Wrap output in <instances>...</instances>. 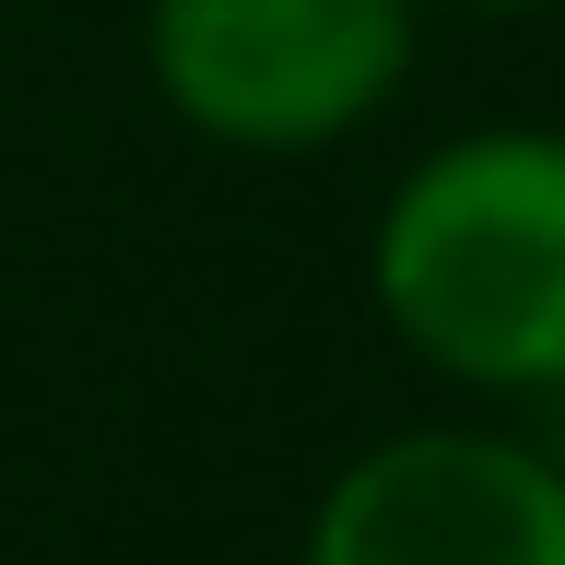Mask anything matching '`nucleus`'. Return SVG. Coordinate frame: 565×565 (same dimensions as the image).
Segmentation results:
<instances>
[{"mask_svg":"<svg viewBox=\"0 0 565 565\" xmlns=\"http://www.w3.org/2000/svg\"><path fill=\"white\" fill-rule=\"evenodd\" d=\"M365 295L388 342L459 401H554L565 388V130L483 118L401 166Z\"/></svg>","mask_w":565,"mask_h":565,"instance_id":"1","label":"nucleus"},{"mask_svg":"<svg viewBox=\"0 0 565 565\" xmlns=\"http://www.w3.org/2000/svg\"><path fill=\"white\" fill-rule=\"evenodd\" d=\"M413 12L424 0H153L141 83L212 153H342L413 83Z\"/></svg>","mask_w":565,"mask_h":565,"instance_id":"2","label":"nucleus"},{"mask_svg":"<svg viewBox=\"0 0 565 565\" xmlns=\"http://www.w3.org/2000/svg\"><path fill=\"white\" fill-rule=\"evenodd\" d=\"M448 12H554V0H448Z\"/></svg>","mask_w":565,"mask_h":565,"instance_id":"4","label":"nucleus"},{"mask_svg":"<svg viewBox=\"0 0 565 565\" xmlns=\"http://www.w3.org/2000/svg\"><path fill=\"white\" fill-rule=\"evenodd\" d=\"M295 565H565V459L542 424H388L318 483Z\"/></svg>","mask_w":565,"mask_h":565,"instance_id":"3","label":"nucleus"}]
</instances>
